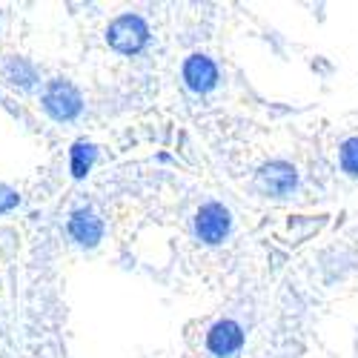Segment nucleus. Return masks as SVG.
Segmentation results:
<instances>
[{
    "mask_svg": "<svg viewBox=\"0 0 358 358\" xmlns=\"http://www.w3.org/2000/svg\"><path fill=\"white\" fill-rule=\"evenodd\" d=\"M41 106L55 124H72L83 112V95H80V89L72 80L55 78V80H49L43 86Z\"/></svg>",
    "mask_w": 358,
    "mask_h": 358,
    "instance_id": "nucleus-1",
    "label": "nucleus"
},
{
    "mask_svg": "<svg viewBox=\"0 0 358 358\" xmlns=\"http://www.w3.org/2000/svg\"><path fill=\"white\" fill-rule=\"evenodd\" d=\"M149 38H152V32H149V23L141 17V15H117L109 26H106V43L109 49H115L117 55H141L149 43Z\"/></svg>",
    "mask_w": 358,
    "mask_h": 358,
    "instance_id": "nucleus-2",
    "label": "nucleus"
},
{
    "mask_svg": "<svg viewBox=\"0 0 358 358\" xmlns=\"http://www.w3.org/2000/svg\"><path fill=\"white\" fill-rule=\"evenodd\" d=\"M232 229V215L224 203L218 201H210L203 203L198 215H195V235L201 238L203 244H221L224 238L229 235Z\"/></svg>",
    "mask_w": 358,
    "mask_h": 358,
    "instance_id": "nucleus-3",
    "label": "nucleus"
},
{
    "mask_svg": "<svg viewBox=\"0 0 358 358\" xmlns=\"http://www.w3.org/2000/svg\"><path fill=\"white\" fill-rule=\"evenodd\" d=\"M298 187V172L287 161H270L258 169V189L273 198H287Z\"/></svg>",
    "mask_w": 358,
    "mask_h": 358,
    "instance_id": "nucleus-4",
    "label": "nucleus"
},
{
    "mask_svg": "<svg viewBox=\"0 0 358 358\" xmlns=\"http://www.w3.org/2000/svg\"><path fill=\"white\" fill-rule=\"evenodd\" d=\"M66 232L78 247L92 250L103 241V221L92 206H78V210H72V215L66 221Z\"/></svg>",
    "mask_w": 358,
    "mask_h": 358,
    "instance_id": "nucleus-5",
    "label": "nucleus"
},
{
    "mask_svg": "<svg viewBox=\"0 0 358 358\" xmlns=\"http://www.w3.org/2000/svg\"><path fill=\"white\" fill-rule=\"evenodd\" d=\"M181 75H184L187 89H189V92H195V95H206V92H213V89L218 86V66H215V61L210 55H201V52L187 57Z\"/></svg>",
    "mask_w": 358,
    "mask_h": 358,
    "instance_id": "nucleus-6",
    "label": "nucleus"
},
{
    "mask_svg": "<svg viewBox=\"0 0 358 358\" xmlns=\"http://www.w3.org/2000/svg\"><path fill=\"white\" fill-rule=\"evenodd\" d=\"M244 344V330L241 324L232 321V318H224L218 324H213V330L206 333V350L218 358H227L232 352H238Z\"/></svg>",
    "mask_w": 358,
    "mask_h": 358,
    "instance_id": "nucleus-7",
    "label": "nucleus"
},
{
    "mask_svg": "<svg viewBox=\"0 0 358 358\" xmlns=\"http://www.w3.org/2000/svg\"><path fill=\"white\" fill-rule=\"evenodd\" d=\"M0 72H3V78L12 83V86H17V89H23V92H29V89H35L38 86V80H41V72H38V66L29 61V57H6L3 61V66H0Z\"/></svg>",
    "mask_w": 358,
    "mask_h": 358,
    "instance_id": "nucleus-8",
    "label": "nucleus"
},
{
    "mask_svg": "<svg viewBox=\"0 0 358 358\" xmlns=\"http://www.w3.org/2000/svg\"><path fill=\"white\" fill-rule=\"evenodd\" d=\"M98 161V146L89 143V141H75L72 149H69V169H72V178H86L89 169L95 166Z\"/></svg>",
    "mask_w": 358,
    "mask_h": 358,
    "instance_id": "nucleus-9",
    "label": "nucleus"
},
{
    "mask_svg": "<svg viewBox=\"0 0 358 358\" xmlns=\"http://www.w3.org/2000/svg\"><path fill=\"white\" fill-rule=\"evenodd\" d=\"M341 169L358 178V138H347L341 143Z\"/></svg>",
    "mask_w": 358,
    "mask_h": 358,
    "instance_id": "nucleus-10",
    "label": "nucleus"
},
{
    "mask_svg": "<svg viewBox=\"0 0 358 358\" xmlns=\"http://www.w3.org/2000/svg\"><path fill=\"white\" fill-rule=\"evenodd\" d=\"M20 206V195L17 189H12L9 184H0V215H9Z\"/></svg>",
    "mask_w": 358,
    "mask_h": 358,
    "instance_id": "nucleus-11",
    "label": "nucleus"
}]
</instances>
